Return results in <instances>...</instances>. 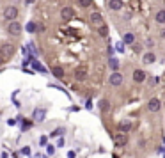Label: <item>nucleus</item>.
<instances>
[{
	"mask_svg": "<svg viewBox=\"0 0 165 158\" xmlns=\"http://www.w3.org/2000/svg\"><path fill=\"white\" fill-rule=\"evenodd\" d=\"M0 64H2V57H0Z\"/></svg>",
	"mask_w": 165,
	"mask_h": 158,
	"instance_id": "29",
	"label": "nucleus"
},
{
	"mask_svg": "<svg viewBox=\"0 0 165 158\" xmlns=\"http://www.w3.org/2000/svg\"><path fill=\"white\" fill-rule=\"evenodd\" d=\"M108 64H110V68H112L114 71L119 69V60H117V59H110V62H108Z\"/></svg>",
	"mask_w": 165,
	"mask_h": 158,
	"instance_id": "18",
	"label": "nucleus"
},
{
	"mask_svg": "<svg viewBox=\"0 0 165 158\" xmlns=\"http://www.w3.org/2000/svg\"><path fill=\"white\" fill-rule=\"evenodd\" d=\"M115 48H117L119 52H122V50H124V44H122V43H117V44H115Z\"/></svg>",
	"mask_w": 165,
	"mask_h": 158,
	"instance_id": "25",
	"label": "nucleus"
},
{
	"mask_svg": "<svg viewBox=\"0 0 165 158\" xmlns=\"http://www.w3.org/2000/svg\"><path fill=\"white\" fill-rule=\"evenodd\" d=\"M16 16H18V9L14 6H7L4 9V20H11V22H16Z\"/></svg>",
	"mask_w": 165,
	"mask_h": 158,
	"instance_id": "1",
	"label": "nucleus"
},
{
	"mask_svg": "<svg viewBox=\"0 0 165 158\" xmlns=\"http://www.w3.org/2000/svg\"><path fill=\"white\" fill-rule=\"evenodd\" d=\"M44 117H46V110L44 108H36L34 110V121L36 123H43Z\"/></svg>",
	"mask_w": 165,
	"mask_h": 158,
	"instance_id": "5",
	"label": "nucleus"
},
{
	"mask_svg": "<svg viewBox=\"0 0 165 158\" xmlns=\"http://www.w3.org/2000/svg\"><path fill=\"white\" fill-rule=\"evenodd\" d=\"M73 16H75V13H73L71 7H62V11H60V18L62 20H71Z\"/></svg>",
	"mask_w": 165,
	"mask_h": 158,
	"instance_id": "9",
	"label": "nucleus"
},
{
	"mask_svg": "<svg viewBox=\"0 0 165 158\" xmlns=\"http://www.w3.org/2000/svg\"><path fill=\"white\" fill-rule=\"evenodd\" d=\"M89 20H91V23H94V25H103V16L100 15V13H93V15L89 16Z\"/></svg>",
	"mask_w": 165,
	"mask_h": 158,
	"instance_id": "10",
	"label": "nucleus"
},
{
	"mask_svg": "<svg viewBox=\"0 0 165 158\" xmlns=\"http://www.w3.org/2000/svg\"><path fill=\"white\" fill-rule=\"evenodd\" d=\"M78 4L82 6V7H89V6L93 4V0H78Z\"/></svg>",
	"mask_w": 165,
	"mask_h": 158,
	"instance_id": "20",
	"label": "nucleus"
},
{
	"mask_svg": "<svg viewBox=\"0 0 165 158\" xmlns=\"http://www.w3.org/2000/svg\"><path fill=\"white\" fill-rule=\"evenodd\" d=\"M126 133H117V135H114V142H115V146L117 148H122L124 144H126Z\"/></svg>",
	"mask_w": 165,
	"mask_h": 158,
	"instance_id": "7",
	"label": "nucleus"
},
{
	"mask_svg": "<svg viewBox=\"0 0 165 158\" xmlns=\"http://www.w3.org/2000/svg\"><path fill=\"white\" fill-rule=\"evenodd\" d=\"M133 41H135L133 34H124V43H133Z\"/></svg>",
	"mask_w": 165,
	"mask_h": 158,
	"instance_id": "19",
	"label": "nucleus"
},
{
	"mask_svg": "<svg viewBox=\"0 0 165 158\" xmlns=\"http://www.w3.org/2000/svg\"><path fill=\"white\" fill-rule=\"evenodd\" d=\"M107 107H108V101H107V100H101V101H100V108H101V112H105V110H107Z\"/></svg>",
	"mask_w": 165,
	"mask_h": 158,
	"instance_id": "21",
	"label": "nucleus"
},
{
	"mask_svg": "<svg viewBox=\"0 0 165 158\" xmlns=\"http://www.w3.org/2000/svg\"><path fill=\"white\" fill-rule=\"evenodd\" d=\"M155 60H156V55H155V53H151V52H149V53H146V55L142 57L144 64H153Z\"/></svg>",
	"mask_w": 165,
	"mask_h": 158,
	"instance_id": "13",
	"label": "nucleus"
},
{
	"mask_svg": "<svg viewBox=\"0 0 165 158\" xmlns=\"http://www.w3.org/2000/svg\"><path fill=\"white\" fill-rule=\"evenodd\" d=\"M146 44H147V46H153L155 43H153V39H147V41H146Z\"/></svg>",
	"mask_w": 165,
	"mask_h": 158,
	"instance_id": "28",
	"label": "nucleus"
},
{
	"mask_svg": "<svg viewBox=\"0 0 165 158\" xmlns=\"http://www.w3.org/2000/svg\"><path fill=\"white\" fill-rule=\"evenodd\" d=\"M22 25L18 22H9V25H7V32L11 34V36H20L22 34Z\"/></svg>",
	"mask_w": 165,
	"mask_h": 158,
	"instance_id": "2",
	"label": "nucleus"
},
{
	"mask_svg": "<svg viewBox=\"0 0 165 158\" xmlns=\"http://www.w3.org/2000/svg\"><path fill=\"white\" fill-rule=\"evenodd\" d=\"M133 50H135V52H140V50H142V46H140V44H133Z\"/></svg>",
	"mask_w": 165,
	"mask_h": 158,
	"instance_id": "26",
	"label": "nucleus"
},
{
	"mask_svg": "<svg viewBox=\"0 0 165 158\" xmlns=\"http://www.w3.org/2000/svg\"><path fill=\"white\" fill-rule=\"evenodd\" d=\"M52 75H53L55 78H64V69H62L60 66H53V68H52Z\"/></svg>",
	"mask_w": 165,
	"mask_h": 158,
	"instance_id": "12",
	"label": "nucleus"
},
{
	"mask_svg": "<svg viewBox=\"0 0 165 158\" xmlns=\"http://www.w3.org/2000/svg\"><path fill=\"white\" fill-rule=\"evenodd\" d=\"M98 32H100V36H101V37H107V36H108V27H107V25H101Z\"/></svg>",
	"mask_w": 165,
	"mask_h": 158,
	"instance_id": "17",
	"label": "nucleus"
},
{
	"mask_svg": "<svg viewBox=\"0 0 165 158\" xmlns=\"http://www.w3.org/2000/svg\"><path fill=\"white\" fill-rule=\"evenodd\" d=\"M108 82H110V85H114V87L121 85L122 84V75L119 71H114L110 77H108Z\"/></svg>",
	"mask_w": 165,
	"mask_h": 158,
	"instance_id": "3",
	"label": "nucleus"
},
{
	"mask_svg": "<svg viewBox=\"0 0 165 158\" xmlns=\"http://www.w3.org/2000/svg\"><path fill=\"white\" fill-rule=\"evenodd\" d=\"M13 53H14V46L13 44H4L2 46V55L4 57H11Z\"/></svg>",
	"mask_w": 165,
	"mask_h": 158,
	"instance_id": "11",
	"label": "nucleus"
},
{
	"mask_svg": "<svg viewBox=\"0 0 165 158\" xmlns=\"http://www.w3.org/2000/svg\"><path fill=\"white\" fill-rule=\"evenodd\" d=\"M62 131H64L62 128H57L55 131H53V133H52V137H59V135H62Z\"/></svg>",
	"mask_w": 165,
	"mask_h": 158,
	"instance_id": "23",
	"label": "nucleus"
},
{
	"mask_svg": "<svg viewBox=\"0 0 165 158\" xmlns=\"http://www.w3.org/2000/svg\"><path fill=\"white\" fill-rule=\"evenodd\" d=\"M147 108H149V112H158L162 108V103H160L158 98H151L149 103H147Z\"/></svg>",
	"mask_w": 165,
	"mask_h": 158,
	"instance_id": "4",
	"label": "nucleus"
},
{
	"mask_svg": "<svg viewBox=\"0 0 165 158\" xmlns=\"http://www.w3.org/2000/svg\"><path fill=\"white\" fill-rule=\"evenodd\" d=\"M155 20H156V23H160V25H163L165 23V11L162 9V11H158L156 16H155Z\"/></svg>",
	"mask_w": 165,
	"mask_h": 158,
	"instance_id": "15",
	"label": "nucleus"
},
{
	"mask_svg": "<svg viewBox=\"0 0 165 158\" xmlns=\"http://www.w3.org/2000/svg\"><path fill=\"white\" fill-rule=\"evenodd\" d=\"M27 30H29V32H34V30H36V25H34V23H29V25H27Z\"/></svg>",
	"mask_w": 165,
	"mask_h": 158,
	"instance_id": "24",
	"label": "nucleus"
},
{
	"mask_svg": "<svg viewBox=\"0 0 165 158\" xmlns=\"http://www.w3.org/2000/svg\"><path fill=\"white\" fill-rule=\"evenodd\" d=\"M75 78H76V80H85L87 78V68H85V66L76 68V71H75Z\"/></svg>",
	"mask_w": 165,
	"mask_h": 158,
	"instance_id": "6",
	"label": "nucleus"
},
{
	"mask_svg": "<svg viewBox=\"0 0 165 158\" xmlns=\"http://www.w3.org/2000/svg\"><path fill=\"white\" fill-rule=\"evenodd\" d=\"M48 153H50V155H53V153H55V148H53V146H48Z\"/></svg>",
	"mask_w": 165,
	"mask_h": 158,
	"instance_id": "27",
	"label": "nucleus"
},
{
	"mask_svg": "<svg viewBox=\"0 0 165 158\" xmlns=\"http://www.w3.org/2000/svg\"><path fill=\"white\" fill-rule=\"evenodd\" d=\"M32 64H34V68H36V69H39V71H44V68L41 64H37V60H32Z\"/></svg>",
	"mask_w": 165,
	"mask_h": 158,
	"instance_id": "22",
	"label": "nucleus"
},
{
	"mask_svg": "<svg viewBox=\"0 0 165 158\" xmlns=\"http://www.w3.org/2000/svg\"><path fill=\"white\" fill-rule=\"evenodd\" d=\"M130 128H131V123H130V121L121 123V131H122V133H126V131H128Z\"/></svg>",
	"mask_w": 165,
	"mask_h": 158,
	"instance_id": "16",
	"label": "nucleus"
},
{
	"mask_svg": "<svg viewBox=\"0 0 165 158\" xmlns=\"http://www.w3.org/2000/svg\"><path fill=\"white\" fill-rule=\"evenodd\" d=\"M108 7L112 9V11H119V9L122 7V2L121 0H110V2H108Z\"/></svg>",
	"mask_w": 165,
	"mask_h": 158,
	"instance_id": "14",
	"label": "nucleus"
},
{
	"mask_svg": "<svg viewBox=\"0 0 165 158\" xmlns=\"http://www.w3.org/2000/svg\"><path fill=\"white\" fill-rule=\"evenodd\" d=\"M144 80H146V73H144L142 69H135V71H133V82L142 84Z\"/></svg>",
	"mask_w": 165,
	"mask_h": 158,
	"instance_id": "8",
	"label": "nucleus"
}]
</instances>
